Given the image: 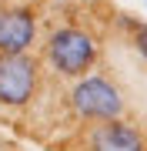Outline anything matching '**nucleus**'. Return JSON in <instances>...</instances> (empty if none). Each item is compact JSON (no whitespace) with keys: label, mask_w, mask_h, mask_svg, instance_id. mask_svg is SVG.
I'll return each mask as SVG.
<instances>
[{"label":"nucleus","mask_w":147,"mask_h":151,"mask_svg":"<svg viewBox=\"0 0 147 151\" xmlns=\"http://www.w3.org/2000/svg\"><path fill=\"white\" fill-rule=\"evenodd\" d=\"M44 57H47V64H50L54 74L74 81V77H84L87 70H94V64L100 57V44H97V37L90 30L67 24V27H57L47 37Z\"/></svg>","instance_id":"f257e3e1"},{"label":"nucleus","mask_w":147,"mask_h":151,"mask_svg":"<svg viewBox=\"0 0 147 151\" xmlns=\"http://www.w3.org/2000/svg\"><path fill=\"white\" fill-rule=\"evenodd\" d=\"M70 108L80 121H110V118H124V94L114 81L100 74H84L74 77L70 87Z\"/></svg>","instance_id":"f03ea898"},{"label":"nucleus","mask_w":147,"mask_h":151,"mask_svg":"<svg viewBox=\"0 0 147 151\" xmlns=\"http://www.w3.org/2000/svg\"><path fill=\"white\" fill-rule=\"evenodd\" d=\"M40 87V60L23 54H0V104L4 108H23L37 97Z\"/></svg>","instance_id":"7ed1b4c3"},{"label":"nucleus","mask_w":147,"mask_h":151,"mask_svg":"<svg viewBox=\"0 0 147 151\" xmlns=\"http://www.w3.org/2000/svg\"><path fill=\"white\" fill-rule=\"evenodd\" d=\"M37 40V17L30 7H0V54H23Z\"/></svg>","instance_id":"20e7f679"},{"label":"nucleus","mask_w":147,"mask_h":151,"mask_svg":"<svg viewBox=\"0 0 147 151\" xmlns=\"http://www.w3.org/2000/svg\"><path fill=\"white\" fill-rule=\"evenodd\" d=\"M90 151H147V141L124 118H110V121H94Z\"/></svg>","instance_id":"39448f33"},{"label":"nucleus","mask_w":147,"mask_h":151,"mask_svg":"<svg viewBox=\"0 0 147 151\" xmlns=\"http://www.w3.org/2000/svg\"><path fill=\"white\" fill-rule=\"evenodd\" d=\"M120 24L134 30V44H137V50H141V57L147 60V24H134V20H127V17H124Z\"/></svg>","instance_id":"423d86ee"},{"label":"nucleus","mask_w":147,"mask_h":151,"mask_svg":"<svg viewBox=\"0 0 147 151\" xmlns=\"http://www.w3.org/2000/svg\"><path fill=\"white\" fill-rule=\"evenodd\" d=\"M144 7H147V0H144Z\"/></svg>","instance_id":"0eeeda50"}]
</instances>
